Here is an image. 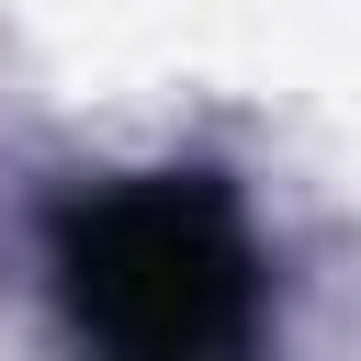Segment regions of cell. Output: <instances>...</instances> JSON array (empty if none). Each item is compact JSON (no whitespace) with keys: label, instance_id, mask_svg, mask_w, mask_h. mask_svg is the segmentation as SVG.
I'll list each match as a JSON object with an SVG mask.
<instances>
[{"label":"cell","instance_id":"6da1fadb","mask_svg":"<svg viewBox=\"0 0 361 361\" xmlns=\"http://www.w3.org/2000/svg\"><path fill=\"white\" fill-rule=\"evenodd\" d=\"M68 293L124 350H203L248 316V248L237 214L192 180L113 192L68 226Z\"/></svg>","mask_w":361,"mask_h":361}]
</instances>
